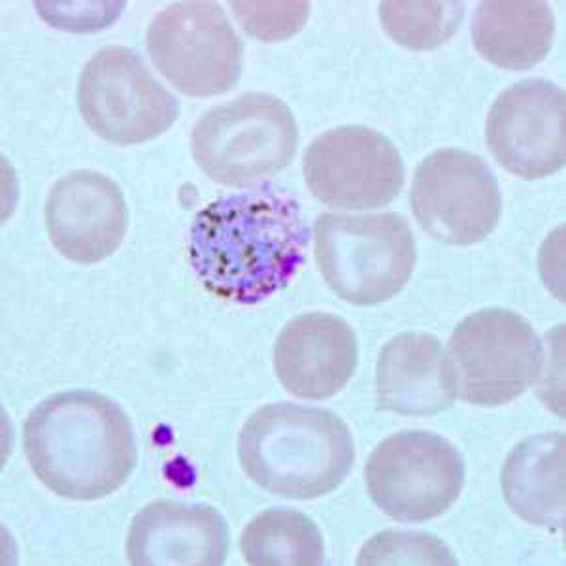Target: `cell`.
I'll return each instance as SVG.
<instances>
[{"mask_svg":"<svg viewBox=\"0 0 566 566\" xmlns=\"http://www.w3.org/2000/svg\"><path fill=\"white\" fill-rule=\"evenodd\" d=\"M308 226L280 186L213 200L193 219L187 258L205 290L232 304H258L303 266Z\"/></svg>","mask_w":566,"mask_h":566,"instance_id":"1","label":"cell"},{"mask_svg":"<svg viewBox=\"0 0 566 566\" xmlns=\"http://www.w3.org/2000/svg\"><path fill=\"white\" fill-rule=\"evenodd\" d=\"M23 450L34 476L71 501L112 495L136 467L127 413L108 397L84 389L40 402L23 421Z\"/></svg>","mask_w":566,"mask_h":566,"instance_id":"2","label":"cell"},{"mask_svg":"<svg viewBox=\"0 0 566 566\" xmlns=\"http://www.w3.org/2000/svg\"><path fill=\"white\" fill-rule=\"evenodd\" d=\"M245 476L272 495L312 501L340 488L354 467L348 424L325 408L277 402L245 421L239 437Z\"/></svg>","mask_w":566,"mask_h":566,"instance_id":"3","label":"cell"},{"mask_svg":"<svg viewBox=\"0 0 566 566\" xmlns=\"http://www.w3.org/2000/svg\"><path fill=\"white\" fill-rule=\"evenodd\" d=\"M314 244L323 280L354 306H374L399 295L418 258L408 221L395 212L323 213Z\"/></svg>","mask_w":566,"mask_h":566,"instance_id":"4","label":"cell"},{"mask_svg":"<svg viewBox=\"0 0 566 566\" xmlns=\"http://www.w3.org/2000/svg\"><path fill=\"white\" fill-rule=\"evenodd\" d=\"M296 142L287 104L248 93L202 114L191 133V151L202 172L221 186L255 187L290 167Z\"/></svg>","mask_w":566,"mask_h":566,"instance_id":"5","label":"cell"},{"mask_svg":"<svg viewBox=\"0 0 566 566\" xmlns=\"http://www.w3.org/2000/svg\"><path fill=\"white\" fill-rule=\"evenodd\" d=\"M458 397L474 406H502L541 378L544 348L525 317L485 308L459 323L450 340Z\"/></svg>","mask_w":566,"mask_h":566,"instance_id":"6","label":"cell"},{"mask_svg":"<svg viewBox=\"0 0 566 566\" xmlns=\"http://www.w3.org/2000/svg\"><path fill=\"white\" fill-rule=\"evenodd\" d=\"M77 108L95 135L116 146L154 140L175 125L180 106L140 53L122 45L98 50L77 84Z\"/></svg>","mask_w":566,"mask_h":566,"instance_id":"7","label":"cell"},{"mask_svg":"<svg viewBox=\"0 0 566 566\" xmlns=\"http://www.w3.org/2000/svg\"><path fill=\"white\" fill-rule=\"evenodd\" d=\"M365 480L374 504L395 522H429L461 495L464 461L458 448L438 434L397 432L373 451Z\"/></svg>","mask_w":566,"mask_h":566,"instance_id":"8","label":"cell"},{"mask_svg":"<svg viewBox=\"0 0 566 566\" xmlns=\"http://www.w3.org/2000/svg\"><path fill=\"white\" fill-rule=\"evenodd\" d=\"M155 69L189 97L231 91L242 71V42L218 2H175L146 34Z\"/></svg>","mask_w":566,"mask_h":566,"instance_id":"9","label":"cell"},{"mask_svg":"<svg viewBox=\"0 0 566 566\" xmlns=\"http://www.w3.org/2000/svg\"><path fill=\"white\" fill-rule=\"evenodd\" d=\"M412 212L432 239L450 245L478 244L495 231L501 191L482 157L448 148L424 157L413 176Z\"/></svg>","mask_w":566,"mask_h":566,"instance_id":"10","label":"cell"},{"mask_svg":"<svg viewBox=\"0 0 566 566\" xmlns=\"http://www.w3.org/2000/svg\"><path fill=\"white\" fill-rule=\"evenodd\" d=\"M310 193L331 208H384L405 186L399 149L378 130L348 125L327 130L304 151Z\"/></svg>","mask_w":566,"mask_h":566,"instance_id":"11","label":"cell"},{"mask_svg":"<svg viewBox=\"0 0 566 566\" xmlns=\"http://www.w3.org/2000/svg\"><path fill=\"white\" fill-rule=\"evenodd\" d=\"M565 91L534 77L496 98L485 123V142L506 172L542 180L565 167Z\"/></svg>","mask_w":566,"mask_h":566,"instance_id":"12","label":"cell"},{"mask_svg":"<svg viewBox=\"0 0 566 566\" xmlns=\"http://www.w3.org/2000/svg\"><path fill=\"white\" fill-rule=\"evenodd\" d=\"M129 212L122 189L95 170H74L52 187L45 229L53 248L72 263L95 264L122 245Z\"/></svg>","mask_w":566,"mask_h":566,"instance_id":"13","label":"cell"},{"mask_svg":"<svg viewBox=\"0 0 566 566\" xmlns=\"http://www.w3.org/2000/svg\"><path fill=\"white\" fill-rule=\"evenodd\" d=\"M359 360V346L348 323L312 312L291 319L277 335L274 370L296 399L325 400L348 386Z\"/></svg>","mask_w":566,"mask_h":566,"instance_id":"14","label":"cell"},{"mask_svg":"<svg viewBox=\"0 0 566 566\" xmlns=\"http://www.w3.org/2000/svg\"><path fill=\"white\" fill-rule=\"evenodd\" d=\"M125 554L135 566H219L229 555V528L212 506L151 502L130 523Z\"/></svg>","mask_w":566,"mask_h":566,"instance_id":"15","label":"cell"},{"mask_svg":"<svg viewBox=\"0 0 566 566\" xmlns=\"http://www.w3.org/2000/svg\"><path fill=\"white\" fill-rule=\"evenodd\" d=\"M378 406L399 416H434L458 399L450 355L437 336L405 333L381 348L376 368Z\"/></svg>","mask_w":566,"mask_h":566,"instance_id":"16","label":"cell"},{"mask_svg":"<svg viewBox=\"0 0 566 566\" xmlns=\"http://www.w3.org/2000/svg\"><path fill=\"white\" fill-rule=\"evenodd\" d=\"M565 434L546 432L515 446L502 469L510 509L534 527L563 531L566 523Z\"/></svg>","mask_w":566,"mask_h":566,"instance_id":"17","label":"cell"},{"mask_svg":"<svg viewBox=\"0 0 566 566\" xmlns=\"http://www.w3.org/2000/svg\"><path fill=\"white\" fill-rule=\"evenodd\" d=\"M546 2H482L472 18V42L483 59L506 71H527L554 44Z\"/></svg>","mask_w":566,"mask_h":566,"instance_id":"18","label":"cell"},{"mask_svg":"<svg viewBox=\"0 0 566 566\" xmlns=\"http://www.w3.org/2000/svg\"><path fill=\"white\" fill-rule=\"evenodd\" d=\"M240 549L248 565L322 566L325 542L316 523L296 510L272 509L245 525Z\"/></svg>","mask_w":566,"mask_h":566,"instance_id":"19","label":"cell"},{"mask_svg":"<svg viewBox=\"0 0 566 566\" xmlns=\"http://www.w3.org/2000/svg\"><path fill=\"white\" fill-rule=\"evenodd\" d=\"M461 2H381L384 31L410 50H432L458 33L463 21Z\"/></svg>","mask_w":566,"mask_h":566,"instance_id":"20","label":"cell"},{"mask_svg":"<svg viewBox=\"0 0 566 566\" xmlns=\"http://www.w3.org/2000/svg\"><path fill=\"white\" fill-rule=\"evenodd\" d=\"M357 565H458V559L432 534L384 531L363 546Z\"/></svg>","mask_w":566,"mask_h":566,"instance_id":"21","label":"cell"},{"mask_svg":"<svg viewBox=\"0 0 566 566\" xmlns=\"http://www.w3.org/2000/svg\"><path fill=\"white\" fill-rule=\"evenodd\" d=\"M244 31L263 42H277L298 33L308 20V2H231Z\"/></svg>","mask_w":566,"mask_h":566,"instance_id":"22","label":"cell"}]
</instances>
